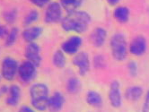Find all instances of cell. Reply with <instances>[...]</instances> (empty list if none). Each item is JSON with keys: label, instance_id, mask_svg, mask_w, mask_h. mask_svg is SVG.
Here are the masks:
<instances>
[{"label": "cell", "instance_id": "obj_1", "mask_svg": "<svg viewBox=\"0 0 149 112\" xmlns=\"http://www.w3.org/2000/svg\"><path fill=\"white\" fill-rule=\"evenodd\" d=\"M91 23L90 15L84 11H73L62 20L61 25L66 32H76L82 33L86 32Z\"/></svg>", "mask_w": 149, "mask_h": 112}, {"label": "cell", "instance_id": "obj_2", "mask_svg": "<svg viewBox=\"0 0 149 112\" xmlns=\"http://www.w3.org/2000/svg\"><path fill=\"white\" fill-rule=\"evenodd\" d=\"M31 105L37 110L43 111L48 109L49 88L44 84H35L30 89Z\"/></svg>", "mask_w": 149, "mask_h": 112}, {"label": "cell", "instance_id": "obj_3", "mask_svg": "<svg viewBox=\"0 0 149 112\" xmlns=\"http://www.w3.org/2000/svg\"><path fill=\"white\" fill-rule=\"evenodd\" d=\"M111 48L112 56L116 60L122 61L126 58L127 53V40L122 33H116L112 36L111 39Z\"/></svg>", "mask_w": 149, "mask_h": 112}, {"label": "cell", "instance_id": "obj_4", "mask_svg": "<svg viewBox=\"0 0 149 112\" xmlns=\"http://www.w3.org/2000/svg\"><path fill=\"white\" fill-rule=\"evenodd\" d=\"M18 63L13 57H7L4 58L1 65V75L6 81H12L18 72Z\"/></svg>", "mask_w": 149, "mask_h": 112}, {"label": "cell", "instance_id": "obj_5", "mask_svg": "<svg viewBox=\"0 0 149 112\" xmlns=\"http://www.w3.org/2000/svg\"><path fill=\"white\" fill-rule=\"evenodd\" d=\"M36 68L37 66L35 65L26 60L19 66L17 74L24 83H30L36 77Z\"/></svg>", "mask_w": 149, "mask_h": 112}, {"label": "cell", "instance_id": "obj_6", "mask_svg": "<svg viewBox=\"0 0 149 112\" xmlns=\"http://www.w3.org/2000/svg\"><path fill=\"white\" fill-rule=\"evenodd\" d=\"M62 17V6L57 2L49 3L45 11V22L47 24H56L59 22Z\"/></svg>", "mask_w": 149, "mask_h": 112}, {"label": "cell", "instance_id": "obj_7", "mask_svg": "<svg viewBox=\"0 0 149 112\" xmlns=\"http://www.w3.org/2000/svg\"><path fill=\"white\" fill-rule=\"evenodd\" d=\"M24 56L28 61L35 65L37 67L40 65L41 62L40 49L37 43L35 42L28 43L24 50Z\"/></svg>", "mask_w": 149, "mask_h": 112}, {"label": "cell", "instance_id": "obj_8", "mask_svg": "<svg viewBox=\"0 0 149 112\" xmlns=\"http://www.w3.org/2000/svg\"><path fill=\"white\" fill-rule=\"evenodd\" d=\"M109 100L113 108H120L122 103L120 85L118 81H113L111 84L109 91Z\"/></svg>", "mask_w": 149, "mask_h": 112}, {"label": "cell", "instance_id": "obj_9", "mask_svg": "<svg viewBox=\"0 0 149 112\" xmlns=\"http://www.w3.org/2000/svg\"><path fill=\"white\" fill-rule=\"evenodd\" d=\"M73 64L78 68L79 74L84 75L90 68V60L89 57L86 52H80L74 56L73 59Z\"/></svg>", "mask_w": 149, "mask_h": 112}, {"label": "cell", "instance_id": "obj_10", "mask_svg": "<svg viewBox=\"0 0 149 112\" xmlns=\"http://www.w3.org/2000/svg\"><path fill=\"white\" fill-rule=\"evenodd\" d=\"M82 45V39L78 36H73L67 39L65 42L62 44L61 50L67 54H74L78 51L80 46Z\"/></svg>", "mask_w": 149, "mask_h": 112}, {"label": "cell", "instance_id": "obj_11", "mask_svg": "<svg viewBox=\"0 0 149 112\" xmlns=\"http://www.w3.org/2000/svg\"><path fill=\"white\" fill-rule=\"evenodd\" d=\"M146 49V41L143 36H137L133 39L130 43V50L135 56H141Z\"/></svg>", "mask_w": 149, "mask_h": 112}, {"label": "cell", "instance_id": "obj_12", "mask_svg": "<svg viewBox=\"0 0 149 112\" xmlns=\"http://www.w3.org/2000/svg\"><path fill=\"white\" fill-rule=\"evenodd\" d=\"M65 102V98L63 94L56 91L51 97H49V104H48V109L50 112H59Z\"/></svg>", "mask_w": 149, "mask_h": 112}, {"label": "cell", "instance_id": "obj_13", "mask_svg": "<svg viewBox=\"0 0 149 112\" xmlns=\"http://www.w3.org/2000/svg\"><path fill=\"white\" fill-rule=\"evenodd\" d=\"M106 38H107V32L102 27L94 29L91 34V40L94 47H102L105 42Z\"/></svg>", "mask_w": 149, "mask_h": 112}, {"label": "cell", "instance_id": "obj_14", "mask_svg": "<svg viewBox=\"0 0 149 112\" xmlns=\"http://www.w3.org/2000/svg\"><path fill=\"white\" fill-rule=\"evenodd\" d=\"M42 33V28L39 26H31L26 28L23 32V38L26 42H33L39 39Z\"/></svg>", "mask_w": 149, "mask_h": 112}, {"label": "cell", "instance_id": "obj_15", "mask_svg": "<svg viewBox=\"0 0 149 112\" xmlns=\"http://www.w3.org/2000/svg\"><path fill=\"white\" fill-rule=\"evenodd\" d=\"M21 98V89L19 86L13 84L8 89V97L6 99V104L9 106H16Z\"/></svg>", "mask_w": 149, "mask_h": 112}, {"label": "cell", "instance_id": "obj_16", "mask_svg": "<svg viewBox=\"0 0 149 112\" xmlns=\"http://www.w3.org/2000/svg\"><path fill=\"white\" fill-rule=\"evenodd\" d=\"M113 15L119 23H127L130 18V10L126 6H119L114 10Z\"/></svg>", "mask_w": 149, "mask_h": 112}, {"label": "cell", "instance_id": "obj_17", "mask_svg": "<svg viewBox=\"0 0 149 112\" xmlns=\"http://www.w3.org/2000/svg\"><path fill=\"white\" fill-rule=\"evenodd\" d=\"M86 102L93 107H101L102 100L101 95L95 91H90L86 94Z\"/></svg>", "mask_w": 149, "mask_h": 112}, {"label": "cell", "instance_id": "obj_18", "mask_svg": "<svg viewBox=\"0 0 149 112\" xmlns=\"http://www.w3.org/2000/svg\"><path fill=\"white\" fill-rule=\"evenodd\" d=\"M83 1L84 0H60V5L67 12L71 13L76 11L83 4Z\"/></svg>", "mask_w": 149, "mask_h": 112}, {"label": "cell", "instance_id": "obj_19", "mask_svg": "<svg viewBox=\"0 0 149 112\" xmlns=\"http://www.w3.org/2000/svg\"><path fill=\"white\" fill-rule=\"evenodd\" d=\"M143 94V89L139 86L130 87L126 91V97L127 100L136 101L139 99Z\"/></svg>", "mask_w": 149, "mask_h": 112}, {"label": "cell", "instance_id": "obj_20", "mask_svg": "<svg viewBox=\"0 0 149 112\" xmlns=\"http://www.w3.org/2000/svg\"><path fill=\"white\" fill-rule=\"evenodd\" d=\"M52 62L56 67L58 68H63L66 65V57L64 55V52L62 50H57L54 53L52 57Z\"/></svg>", "mask_w": 149, "mask_h": 112}, {"label": "cell", "instance_id": "obj_21", "mask_svg": "<svg viewBox=\"0 0 149 112\" xmlns=\"http://www.w3.org/2000/svg\"><path fill=\"white\" fill-rule=\"evenodd\" d=\"M82 88V84L80 83V81L77 78H70L68 83H67V90L69 93H77L78 91L81 90Z\"/></svg>", "mask_w": 149, "mask_h": 112}, {"label": "cell", "instance_id": "obj_22", "mask_svg": "<svg viewBox=\"0 0 149 112\" xmlns=\"http://www.w3.org/2000/svg\"><path fill=\"white\" fill-rule=\"evenodd\" d=\"M18 34H19V30L18 28L16 27H14L12 28L11 30H10V32H8L6 38V47H11L13 46L15 41H16V39L18 38Z\"/></svg>", "mask_w": 149, "mask_h": 112}, {"label": "cell", "instance_id": "obj_23", "mask_svg": "<svg viewBox=\"0 0 149 112\" xmlns=\"http://www.w3.org/2000/svg\"><path fill=\"white\" fill-rule=\"evenodd\" d=\"M39 18V13L36 10H31L30 11L27 15L25 16L24 20V25H31L33 23H35Z\"/></svg>", "mask_w": 149, "mask_h": 112}, {"label": "cell", "instance_id": "obj_24", "mask_svg": "<svg viewBox=\"0 0 149 112\" xmlns=\"http://www.w3.org/2000/svg\"><path fill=\"white\" fill-rule=\"evenodd\" d=\"M16 17H17V10L15 8L9 9L6 12L4 13V19L7 24H14L16 20Z\"/></svg>", "mask_w": 149, "mask_h": 112}, {"label": "cell", "instance_id": "obj_25", "mask_svg": "<svg viewBox=\"0 0 149 112\" xmlns=\"http://www.w3.org/2000/svg\"><path fill=\"white\" fill-rule=\"evenodd\" d=\"M93 64H94L95 67L103 68L106 66V60H105L103 56L97 55V56H95L94 58H93Z\"/></svg>", "mask_w": 149, "mask_h": 112}, {"label": "cell", "instance_id": "obj_26", "mask_svg": "<svg viewBox=\"0 0 149 112\" xmlns=\"http://www.w3.org/2000/svg\"><path fill=\"white\" fill-rule=\"evenodd\" d=\"M127 69H129V72L131 76H136L137 75V65L135 61H131L129 63Z\"/></svg>", "mask_w": 149, "mask_h": 112}, {"label": "cell", "instance_id": "obj_27", "mask_svg": "<svg viewBox=\"0 0 149 112\" xmlns=\"http://www.w3.org/2000/svg\"><path fill=\"white\" fill-rule=\"evenodd\" d=\"M30 2L38 7H43L49 5V0H30Z\"/></svg>", "mask_w": 149, "mask_h": 112}, {"label": "cell", "instance_id": "obj_28", "mask_svg": "<svg viewBox=\"0 0 149 112\" xmlns=\"http://www.w3.org/2000/svg\"><path fill=\"white\" fill-rule=\"evenodd\" d=\"M9 32V30L5 25H0V39H6L7 34Z\"/></svg>", "mask_w": 149, "mask_h": 112}, {"label": "cell", "instance_id": "obj_29", "mask_svg": "<svg viewBox=\"0 0 149 112\" xmlns=\"http://www.w3.org/2000/svg\"><path fill=\"white\" fill-rule=\"evenodd\" d=\"M142 112H149V91H148L147 95L146 97V100H145V102H144Z\"/></svg>", "mask_w": 149, "mask_h": 112}, {"label": "cell", "instance_id": "obj_30", "mask_svg": "<svg viewBox=\"0 0 149 112\" xmlns=\"http://www.w3.org/2000/svg\"><path fill=\"white\" fill-rule=\"evenodd\" d=\"M19 112H34V110L28 106H23L19 109Z\"/></svg>", "mask_w": 149, "mask_h": 112}, {"label": "cell", "instance_id": "obj_31", "mask_svg": "<svg viewBox=\"0 0 149 112\" xmlns=\"http://www.w3.org/2000/svg\"><path fill=\"white\" fill-rule=\"evenodd\" d=\"M8 87L6 86H3V87H0V95H3L6 93H8Z\"/></svg>", "mask_w": 149, "mask_h": 112}, {"label": "cell", "instance_id": "obj_32", "mask_svg": "<svg viewBox=\"0 0 149 112\" xmlns=\"http://www.w3.org/2000/svg\"><path fill=\"white\" fill-rule=\"evenodd\" d=\"M106 1H107L110 5H111V6H114V5H117L118 4L120 0H106Z\"/></svg>", "mask_w": 149, "mask_h": 112}]
</instances>
